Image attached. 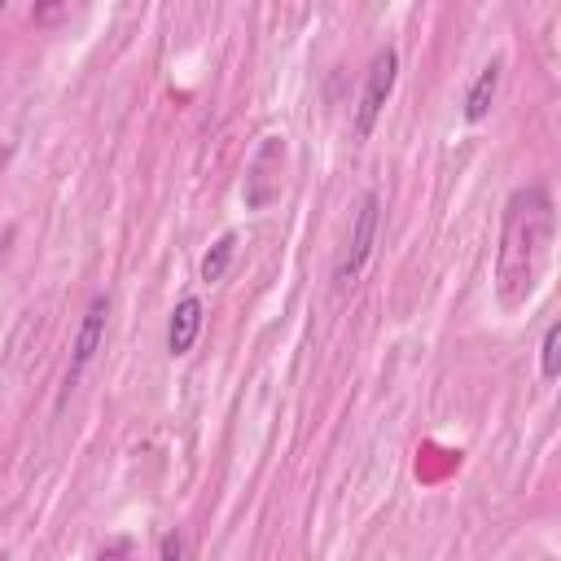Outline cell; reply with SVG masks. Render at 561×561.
I'll use <instances>...</instances> for the list:
<instances>
[{
    "label": "cell",
    "instance_id": "obj_1",
    "mask_svg": "<svg viewBox=\"0 0 561 561\" xmlns=\"http://www.w3.org/2000/svg\"><path fill=\"white\" fill-rule=\"evenodd\" d=\"M557 237V206H552V188L530 180L517 184L504 197V219H500V254H495V298L504 311L522 307L535 285L539 272L548 263Z\"/></svg>",
    "mask_w": 561,
    "mask_h": 561
},
{
    "label": "cell",
    "instance_id": "obj_2",
    "mask_svg": "<svg viewBox=\"0 0 561 561\" xmlns=\"http://www.w3.org/2000/svg\"><path fill=\"white\" fill-rule=\"evenodd\" d=\"M377 228H381V197L368 188V193H359V202L351 210V228H346V241H342L337 263H333V289L337 294H346L359 280V272L368 267L373 245H377Z\"/></svg>",
    "mask_w": 561,
    "mask_h": 561
},
{
    "label": "cell",
    "instance_id": "obj_3",
    "mask_svg": "<svg viewBox=\"0 0 561 561\" xmlns=\"http://www.w3.org/2000/svg\"><path fill=\"white\" fill-rule=\"evenodd\" d=\"M394 79H399V53L386 44V48L373 53V61L364 70V88H359V101H355V114H351V136L355 140L373 136V127H377V118H381V110L394 92Z\"/></svg>",
    "mask_w": 561,
    "mask_h": 561
},
{
    "label": "cell",
    "instance_id": "obj_4",
    "mask_svg": "<svg viewBox=\"0 0 561 561\" xmlns=\"http://www.w3.org/2000/svg\"><path fill=\"white\" fill-rule=\"evenodd\" d=\"M285 153H289V145H285V136H276V131H267V136L254 145V153H250V162H245V184H241L245 210H267V206L280 197Z\"/></svg>",
    "mask_w": 561,
    "mask_h": 561
},
{
    "label": "cell",
    "instance_id": "obj_5",
    "mask_svg": "<svg viewBox=\"0 0 561 561\" xmlns=\"http://www.w3.org/2000/svg\"><path fill=\"white\" fill-rule=\"evenodd\" d=\"M105 324H110V294H96V298L88 302V311H83L79 329H75V342H70V364H66V394L79 386L83 368L96 359V351H101V342H105Z\"/></svg>",
    "mask_w": 561,
    "mask_h": 561
},
{
    "label": "cell",
    "instance_id": "obj_6",
    "mask_svg": "<svg viewBox=\"0 0 561 561\" xmlns=\"http://www.w3.org/2000/svg\"><path fill=\"white\" fill-rule=\"evenodd\" d=\"M500 79H504V61H500V57H491L486 66H478V75L469 79V88H465V96H460L465 123H482V118L491 114L495 92H500Z\"/></svg>",
    "mask_w": 561,
    "mask_h": 561
},
{
    "label": "cell",
    "instance_id": "obj_7",
    "mask_svg": "<svg viewBox=\"0 0 561 561\" xmlns=\"http://www.w3.org/2000/svg\"><path fill=\"white\" fill-rule=\"evenodd\" d=\"M202 324H206L202 298H197V294H184V298L175 302L171 320H167V351H171V355H188L193 342L202 337Z\"/></svg>",
    "mask_w": 561,
    "mask_h": 561
},
{
    "label": "cell",
    "instance_id": "obj_8",
    "mask_svg": "<svg viewBox=\"0 0 561 561\" xmlns=\"http://www.w3.org/2000/svg\"><path fill=\"white\" fill-rule=\"evenodd\" d=\"M232 259H237V232L228 228V232H219V241L202 254V280H224L228 276V267H232Z\"/></svg>",
    "mask_w": 561,
    "mask_h": 561
},
{
    "label": "cell",
    "instance_id": "obj_9",
    "mask_svg": "<svg viewBox=\"0 0 561 561\" xmlns=\"http://www.w3.org/2000/svg\"><path fill=\"white\" fill-rule=\"evenodd\" d=\"M539 377L543 381L561 377V324L557 320L543 329V342H539Z\"/></svg>",
    "mask_w": 561,
    "mask_h": 561
},
{
    "label": "cell",
    "instance_id": "obj_10",
    "mask_svg": "<svg viewBox=\"0 0 561 561\" xmlns=\"http://www.w3.org/2000/svg\"><path fill=\"white\" fill-rule=\"evenodd\" d=\"M184 552H188L184 530H167V535L158 539V561H184Z\"/></svg>",
    "mask_w": 561,
    "mask_h": 561
},
{
    "label": "cell",
    "instance_id": "obj_11",
    "mask_svg": "<svg viewBox=\"0 0 561 561\" xmlns=\"http://www.w3.org/2000/svg\"><path fill=\"white\" fill-rule=\"evenodd\" d=\"M127 557H131V543H127V539H114V543H105V548H101V557H96V561H127Z\"/></svg>",
    "mask_w": 561,
    "mask_h": 561
},
{
    "label": "cell",
    "instance_id": "obj_12",
    "mask_svg": "<svg viewBox=\"0 0 561 561\" xmlns=\"http://www.w3.org/2000/svg\"><path fill=\"white\" fill-rule=\"evenodd\" d=\"M31 18H39V22H53V18H61V4H48V9H35Z\"/></svg>",
    "mask_w": 561,
    "mask_h": 561
},
{
    "label": "cell",
    "instance_id": "obj_13",
    "mask_svg": "<svg viewBox=\"0 0 561 561\" xmlns=\"http://www.w3.org/2000/svg\"><path fill=\"white\" fill-rule=\"evenodd\" d=\"M0 13H4V0H0Z\"/></svg>",
    "mask_w": 561,
    "mask_h": 561
}]
</instances>
